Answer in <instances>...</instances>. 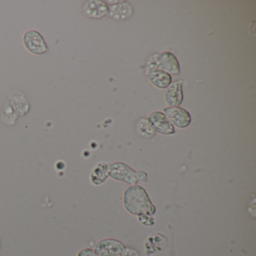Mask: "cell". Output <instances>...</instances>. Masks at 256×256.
<instances>
[{"mask_svg":"<svg viewBox=\"0 0 256 256\" xmlns=\"http://www.w3.org/2000/svg\"><path fill=\"white\" fill-rule=\"evenodd\" d=\"M124 204L126 210L133 215L152 216L156 208L151 202L146 190L140 186L128 187L124 194Z\"/></svg>","mask_w":256,"mask_h":256,"instance_id":"6da1fadb","label":"cell"},{"mask_svg":"<svg viewBox=\"0 0 256 256\" xmlns=\"http://www.w3.org/2000/svg\"><path fill=\"white\" fill-rule=\"evenodd\" d=\"M109 176L132 186L138 182L137 172L122 162H115L109 166Z\"/></svg>","mask_w":256,"mask_h":256,"instance_id":"7a4b0ae2","label":"cell"},{"mask_svg":"<svg viewBox=\"0 0 256 256\" xmlns=\"http://www.w3.org/2000/svg\"><path fill=\"white\" fill-rule=\"evenodd\" d=\"M24 43L26 49L34 54H43L48 50L42 36L37 31L26 32L24 36Z\"/></svg>","mask_w":256,"mask_h":256,"instance_id":"3957f363","label":"cell"},{"mask_svg":"<svg viewBox=\"0 0 256 256\" xmlns=\"http://www.w3.org/2000/svg\"><path fill=\"white\" fill-rule=\"evenodd\" d=\"M125 246L120 241L114 239L102 240L95 246V252L98 256H118L122 254Z\"/></svg>","mask_w":256,"mask_h":256,"instance_id":"277c9868","label":"cell"},{"mask_svg":"<svg viewBox=\"0 0 256 256\" xmlns=\"http://www.w3.org/2000/svg\"><path fill=\"white\" fill-rule=\"evenodd\" d=\"M148 122L152 130L160 134H173L175 133L174 127L166 114L162 112H152L148 118Z\"/></svg>","mask_w":256,"mask_h":256,"instance_id":"5b68a950","label":"cell"},{"mask_svg":"<svg viewBox=\"0 0 256 256\" xmlns=\"http://www.w3.org/2000/svg\"><path fill=\"white\" fill-rule=\"evenodd\" d=\"M164 112L170 124L178 128H186L191 124V115L182 108H167L164 109Z\"/></svg>","mask_w":256,"mask_h":256,"instance_id":"8992f818","label":"cell"},{"mask_svg":"<svg viewBox=\"0 0 256 256\" xmlns=\"http://www.w3.org/2000/svg\"><path fill=\"white\" fill-rule=\"evenodd\" d=\"M156 66L170 76H178L180 72L179 62L170 52H163L158 56Z\"/></svg>","mask_w":256,"mask_h":256,"instance_id":"52a82bcc","label":"cell"},{"mask_svg":"<svg viewBox=\"0 0 256 256\" xmlns=\"http://www.w3.org/2000/svg\"><path fill=\"white\" fill-rule=\"evenodd\" d=\"M164 95L166 102L170 107H178L184 101L182 80H176L168 86Z\"/></svg>","mask_w":256,"mask_h":256,"instance_id":"ba28073f","label":"cell"},{"mask_svg":"<svg viewBox=\"0 0 256 256\" xmlns=\"http://www.w3.org/2000/svg\"><path fill=\"white\" fill-rule=\"evenodd\" d=\"M84 12L86 17L98 19L107 16L109 8L107 4L102 1H90L85 4Z\"/></svg>","mask_w":256,"mask_h":256,"instance_id":"9c48e42d","label":"cell"},{"mask_svg":"<svg viewBox=\"0 0 256 256\" xmlns=\"http://www.w3.org/2000/svg\"><path fill=\"white\" fill-rule=\"evenodd\" d=\"M151 83L160 89H166L172 84V76L158 68H152L148 72Z\"/></svg>","mask_w":256,"mask_h":256,"instance_id":"30bf717a","label":"cell"},{"mask_svg":"<svg viewBox=\"0 0 256 256\" xmlns=\"http://www.w3.org/2000/svg\"><path fill=\"white\" fill-rule=\"evenodd\" d=\"M109 176V166L106 163H100L96 166L91 174V182L94 185H100L103 184Z\"/></svg>","mask_w":256,"mask_h":256,"instance_id":"8fae6325","label":"cell"},{"mask_svg":"<svg viewBox=\"0 0 256 256\" xmlns=\"http://www.w3.org/2000/svg\"><path fill=\"white\" fill-rule=\"evenodd\" d=\"M109 8L110 17L118 19H126L131 17L132 8L128 4H120L112 6Z\"/></svg>","mask_w":256,"mask_h":256,"instance_id":"7c38bea8","label":"cell"},{"mask_svg":"<svg viewBox=\"0 0 256 256\" xmlns=\"http://www.w3.org/2000/svg\"><path fill=\"white\" fill-rule=\"evenodd\" d=\"M139 221L145 226H152L154 224V220L150 216H139Z\"/></svg>","mask_w":256,"mask_h":256,"instance_id":"4fadbf2b","label":"cell"},{"mask_svg":"<svg viewBox=\"0 0 256 256\" xmlns=\"http://www.w3.org/2000/svg\"><path fill=\"white\" fill-rule=\"evenodd\" d=\"M77 256H98L94 250L90 248H84L78 253Z\"/></svg>","mask_w":256,"mask_h":256,"instance_id":"5bb4252c","label":"cell"},{"mask_svg":"<svg viewBox=\"0 0 256 256\" xmlns=\"http://www.w3.org/2000/svg\"><path fill=\"white\" fill-rule=\"evenodd\" d=\"M138 179V181H142V182H146L148 180V174L143 170H140V172H137Z\"/></svg>","mask_w":256,"mask_h":256,"instance_id":"9a60e30c","label":"cell"}]
</instances>
